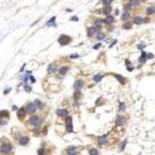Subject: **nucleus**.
Returning <instances> with one entry per match:
<instances>
[{
	"label": "nucleus",
	"instance_id": "1",
	"mask_svg": "<svg viewBox=\"0 0 155 155\" xmlns=\"http://www.w3.org/2000/svg\"><path fill=\"white\" fill-rule=\"evenodd\" d=\"M41 122H43L41 116H39V115H32V116L29 118V120H28V125H32L34 127H39V126H41Z\"/></svg>",
	"mask_w": 155,
	"mask_h": 155
},
{
	"label": "nucleus",
	"instance_id": "2",
	"mask_svg": "<svg viewBox=\"0 0 155 155\" xmlns=\"http://www.w3.org/2000/svg\"><path fill=\"white\" fill-rule=\"evenodd\" d=\"M70 43H72V38H70L69 35L62 34V35L58 37V44H59L61 46H66V45H68V44H70Z\"/></svg>",
	"mask_w": 155,
	"mask_h": 155
},
{
	"label": "nucleus",
	"instance_id": "3",
	"mask_svg": "<svg viewBox=\"0 0 155 155\" xmlns=\"http://www.w3.org/2000/svg\"><path fill=\"white\" fill-rule=\"evenodd\" d=\"M12 149H13V147H12L11 143H5V142L3 141L1 147H0V150H1L3 154H10V153L12 151Z\"/></svg>",
	"mask_w": 155,
	"mask_h": 155
},
{
	"label": "nucleus",
	"instance_id": "4",
	"mask_svg": "<svg viewBox=\"0 0 155 155\" xmlns=\"http://www.w3.org/2000/svg\"><path fill=\"white\" fill-rule=\"evenodd\" d=\"M24 108H25V110H27L28 114H32V115H35V112L38 110V108H37V106L34 104V102H29V103H27Z\"/></svg>",
	"mask_w": 155,
	"mask_h": 155
},
{
	"label": "nucleus",
	"instance_id": "5",
	"mask_svg": "<svg viewBox=\"0 0 155 155\" xmlns=\"http://www.w3.org/2000/svg\"><path fill=\"white\" fill-rule=\"evenodd\" d=\"M101 32V30L98 29V28H96L95 25L94 27H88L87 29H86V34H87V37H94L95 34H97V33H100Z\"/></svg>",
	"mask_w": 155,
	"mask_h": 155
},
{
	"label": "nucleus",
	"instance_id": "6",
	"mask_svg": "<svg viewBox=\"0 0 155 155\" xmlns=\"http://www.w3.org/2000/svg\"><path fill=\"white\" fill-rule=\"evenodd\" d=\"M56 115L58 116V118H64V119H67L68 116H69V112H68V109H57L56 110Z\"/></svg>",
	"mask_w": 155,
	"mask_h": 155
},
{
	"label": "nucleus",
	"instance_id": "7",
	"mask_svg": "<svg viewBox=\"0 0 155 155\" xmlns=\"http://www.w3.org/2000/svg\"><path fill=\"white\" fill-rule=\"evenodd\" d=\"M66 131L73 132V118L72 116H68L66 119Z\"/></svg>",
	"mask_w": 155,
	"mask_h": 155
},
{
	"label": "nucleus",
	"instance_id": "8",
	"mask_svg": "<svg viewBox=\"0 0 155 155\" xmlns=\"http://www.w3.org/2000/svg\"><path fill=\"white\" fill-rule=\"evenodd\" d=\"M115 124H116V126H124L126 124V116L118 115L116 116V120H115Z\"/></svg>",
	"mask_w": 155,
	"mask_h": 155
},
{
	"label": "nucleus",
	"instance_id": "9",
	"mask_svg": "<svg viewBox=\"0 0 155 155\" xmlns=\"http://www.w3.org/2000/svg\"><path fill=\"white\" fill-rule=\"evenodd\" d=\"M84 85H85V82H84V80H75V82H74V85H73V87H74V90L75 91H81V88L84 87Z\"/></svg>",
	"mask_w": 155,
	"mask_h": 155
},
{
	"label": "nucleus",
	"instance_id": "10",
	"mask_svg": "<svg viewBox=\"0 0 155 155\" xmlns=\"http://www.w3.org/2000/svg\"><path fill=\"white\" fill-rule=\"evenodd\" d=\"M148 59H149L148 53H147L145 51H142V53H141V56H139V58H138V62L141 63V66H142V64H144Z\"/></svg>",
	"mask_w": 155,
	"mask_h": 155
},
{
	"label": "nucleus",
	"instance_id": "11",
	"mask_svg": "<svg viewBox=\"0 0 155 155\" xmlns=\"http://www.w3.org/2000/svg\"><path fill=\"white\" fill-rule=\"evenodd\" d=\"M67 154L68 155H78V151H79V149L75 147V145H69L68 148H67Z\"/></svg>",
	"mask_w": 155,
	"mask_h": 155
},
{
	"label": "nucleus",
	"instance_id": "12",
	"mask_svg": "<svg viewBox=\"0 0 155 155\" xmlns=\"http://www.w3.org/2000/svg\"><path fill=\"white\" fill-rule=\"evenodd\" d=\"M69 72V67L68 66H63V67H61L59 69H58V74H59V78H62V76H64L67 73Z\"/></svg>",
	"mask_w": 155,
	"mask_h": 155
},
{
	"label": "nucleus",
	"instance_id": "13",
	"mask_svg": "<svg viewBox=\"0 0 155 155\" xmlns=\"http://www.w3.org/2000/svg\"><path fill=\"white\" fill-rule=\"evenodd\" d=\"M108 142V135H103L98 137V145H104Z\"/></svg>",
	"mask_w": 155,
	"mask_h": 155
},
{
	"label": "nucleus",
	"instance_id": "14",
	"mask_svg": "<svg viewBox=\"0 0 155 155\" xmlns=\"http://www.w3.org/2000/svg\"><path fill=\"white\" fill-rule=\"evenodd\" d=\"M103 24H106L103 18H97V19L95 21V27H96V28H98L100 30H101V28H102V25H103Z\"/></svg>",
	"mask_w": 155,
	"mask_h": 155
},
{
	"label": "nucleus",
	"instance_id": "15",
	"mask_svg": "<svg viewBox=\"0 0 155 155\" xmlns=\"http://www.w3.org/2000/svg\"><path fill=\"white\" fill-rule=\"evenodd\" d=\"M25 114H27V110H25V108L23 107V108H19L18 109V112H17V116H18V119H23L24 116H25Z\"/></svg>",
	"mask_w": 155,
	"mask_h": 155
},
{
	"label": "nucleus",
	"instance_id": "16",
	"mask_svg": "<svg viewBox=\"0 0 155 155\" xmlns=\"http://www.w3.org/2000/svg\"><path fill=\"white\" fill-rule=\"evenodd\" d=\"M129 18H130V12L129 11H124L122 15H121V21L125 23V22H129Z\"/></svg>",
	"mask_w": 155,
	"mask_h": 155
},
{
	"label": "nucleus",
	"instance_id": "17",
	"mask_svg": "<svg viewBox=\"0 0 155 155\" xmlns=\"http://www.w3.org/2000/svg\"><path fill=\"white\" fill-rule=\"evenodd\" d=\"M46 25H47V27H56V25H57V24H56V16L51 17V18L46 22Z\"/></svg>",
	"mask_w": 155,
	"mask_h": 155
},
{
	"label": "nucleus",
	"instance_id": "18",
	"mask_svg": "<svg viewBox=\"0 0 155 155\" xmlns=\"http://www.w3.org/2000/svg\"><path fill=\"white\" fill-rule=\"evenodd\" d=\"M18 143H19V145H27L28 143H29V137H27V136H23L19 141H18Z\"/></svg>",
	"mask_w": 155,
	"mask_h": 155
},
{
	"label": "nucleus",
	"instance_id": "19",
	"mask_svg": "<svg viewBox=\"0 0 155 155\" xmlns=\"http://www.w3.org/2000/svg\"><path fill=\"white\" fill-rule=\"evenodd\" d=\"M103 19H104V23H106V24H112V23H114V16H112V15L106 16V18H103Z\"/></svg>",
	"mask_w": 155,
	"mask_h": 155
},
{
	"label": "nucleus",
	"instance_id": "20",
	"mask_svg": "<svg viewBox=\"0 0 155 155\" xmlns=\"http://www.w3.org/2000/svg\"><path fill=\"white\" fill-rule=\"evenodd\" d=\"M142 23H144V18H142V17H139V16H136L135 19H133V24L139 25V24H142Z\"/></svg>",
	"mask_w": 155,
	"mask_h": 155
},
{
	"label": "nucleus",
	"instance_id": "21",
	"mask_svg": "<svg viewBox=\"0 0 155 155\" xmlns=\"http://www.w3.org/2000/svg\"><path fill=\"white\" fill-rule=\"evenodd\" d=\"M112 11H113V9H112L110 6H104V7L102 9V12H103V13H104L106 16H109Z\"/></svg>",
	"mask_w": 155,
	"mask_h": 155
},
{
	"label": "nucleus",
	"instance_id": "22",
	"mask_svg": "<svg viewBox=\"0 0 155 155\" xmlns=\"http://www.w3.org/2000/svg\"><path fill=\"white\" fill-rule=\"evenodd\" d=\"M57 69H59V68H57V64L56 63H51V64H49V67H47V72H55V70H57Z\"/></svg>",
	"mask_w": 155,
	"mask_h": 155
},
{
	"label": "nucleus",
	"instance_id": "23",
	"mask_svg": "<svg viewBox=\"0 0 155 155\" xmlns=\"http://www.w3.org/2000/svg\"><path fill=\"white\" fill-rule=\"evenodd\" d=\"M126 144H127V139H124L120 143V145H119V150L120 151H124V150H125V148H126Z\"/></svg>",
	"mask_w": 155,
	"mask_h": 155
},
{
	"label": "nucleus",
	"instance_id": "24",
	"mask_svg": "<svg viewBox=\"0 0 155 155\" xmlns=\"http://www.w3.org/2000/svg\"><path fill=\"white\" fill-rule=\"evenodd\" d=\"M34 104L37 106V108H38V109H43V108L45 107V104H44L40 100H35V101H34Z\"/></svg>",
	"mask_w": 155,
	"mask_h": 155
},
{
	"label": "nucleus",
	"instance_id": "25",
	"mask_svg": "<svg viewBox=\"0 0 155 155\" xmlns=\"http://www.w3.org/2000/svg\"><path fill=\"white\" fill-rule=\"evenodd\" d=\"M145 13H147L148 16H150V15L155 13V7H154V6H149V7H147V10H145Z\"/></svg>",
	"mask_w": 155,
	"mask_h": 155
},
{
	"label": "nucleus",
	"instance_id": "26",
	"mask_svg": "<svg viewBox=\"0 0 155 155\" xmlns=\"http://www.w3.org/2000/svg\"><path fill=\"white\" fill-rule=\"evenodd\" d=\"M102 79H103V75L102 74H96V75H94V78H92V80H94L95 82H100Z\"/></svg>",
	"mask_w": 155,
	"mask_h": 155
},
{
	"label": "nucleus",
	"instance_id": "27",
	"mask_svg": "<svg viewBox=\"0 0 155 155\" xmlns=\"http://www.w3.org/2000/svg\"><path fill=\"white\" fill-rule=\"evenodd\" d=\"M100 151L97 150V148H90L88 149V155H98Z\"/></svg>",
	"mask_w": 155,
	"mask_h": 155
},
{
	"label": "nucleus",
	"instance_id": "28",
	"mask_svg": "<svg viewBox=\"0 0 155 155\" xmlns=\"http://www.w3.org/2000/svg\"><path fill=\"white\" fill-rule=\"evenodd\" d=\"M80 98H81V92H80V91H75V94H74V96H73V101H78V102H79Z\"/></svg>",
	"mask_w": 155,
	"mask_h": 155
},
{
	"label": "nucleus",
	"instance_id": "29",
	"mask_svg": "<svg viewBox=\"0 0 155 155\" xmlns=\"http://www.w3.org/2000/svg\"><path fill=\"white\" fill-rule=\"evenodd\" d=\"M10 113L7 110H1L0 112V119H5V118H9Z\"/></svg>",
	"mask_w": 155,
	"mask_h": 155
},
{
	"label": "nucleus",
	"instance_id": "30",
	"mask_svg": "<svg viewBox=\"0 0 155 155\" xmlns=\"http://www.w3.org/2000/svg\"><path fill=\"white\" fill-rule=\"evenodd\" d=\"M104 38H106V34H104V33H102V32H100V33H97V34H96V39H97L98 41L103 40Z\"/></svg>",
	"mask_w": 155,
	"mask_h": 155
},
{
	"label": "nucleus",
	"instance_id": "31",
	"mask_svg": "<svg viewBox=\"0 0 155 155\" xmlns=\"http://www.w3.org/2000/svg\"><path fill=\"white\" fill-rule=\"evenodd\" d=\"M125 64L127 66V70H129V72H132V70H133V68H135V67H133V66H131V62H130L129 59H126V61H125Z\"/></svg>",
	"mask_w": 155,
	"mask_h": 155
},
{
	"label": "nucleus",
	"instance_id": "32",
	"mask_svg": "<svg viewBox=\"0 0 155 155\" xmlns=\"http://www.w3.org/2000/svg\"><path fill=\"white\" fill-rule=\"evenodd\" d=\"M114 76H115V78H116L121 84H125V81H126V80L124 79V76H122V75H120V74H114Z\"/></svg>",
	"mask_w": 155,
	"mask_h": 155
},
{
	"label": "nucleus",
	"instance_id": "33",
	"mask_svg": "<svg viewBox=\"0 0 155 155\" xmlns=\"http://www.w3.org/2000/svg\"><path fill=\"white\" fill-rule=\"evenodd\" d=\"M125 110H126V104L124 102H121L119 104V112H125Z\"/></svg>",
	"mask_w": 155,
	"mask_h": 155
},
{
	"label": "nucleus",
	"instance_id": "34",
	"mask_svg": "<svg viewBox=\"0 0 155 155\" xmlns=\"http://www.w3.org/2000/svg\"><path fill=\"white\" fill-rule=\"evenodd\" d=\"M131 28H132V23H130V22H125L122 25V29H131Z\"/></svg>",
	"mask_w": 155,
	"mask_h": 155
},
{
	"label": "nucleus",
	"instance_id": "35",
	"mask_svg": "<svg viewBox=\"0 0 155 155\" xmlns=\"http://www.w3.org/2000/svg\"><path fill=\"white\" fill-rule=\"evenodd\" d=\"M32 86H30V85H28V84H25L24 85V91L27 92V94H30V92H32Z\"/></svg>",
	"mask_w": 155,
	"mask_h": 155
},
{
	"label": "nucleus",
	"instance_id": "36",
	"mask_svg": "<svg viewBox=\"0 0 155 155\" xmlns=\"http://www.w3.org/2000/svg\"><path fill=\"white\" fill-rule=\"evenodd\" d=\"M145 46H147V45H145V43H139V44L137 45V49H138V50H141V51H144Z\"/></svg>",
	"mask_w": 155,
	"mask_h": 155
},
{
	"label": "nucleus",
	"instance_id": "37",
	"mask_svg": "<svg viewBox=\"0 0 155 155\" xmlns=\"http://www.w3.org/2000/svg\"><path fill=\"white\" fill-rule=\"evenodd\" d=\"M129 4H130V5H131V7H132V6H137V5H139V1H138V0H130Z\"/></svg>",
	"mask_w": 155,
	"mask_h": 155
},
{
	"label": "nucleus",
	"instance_id": "38",
	"mask_svg": "<svg viewBox=\"0 0 155 155\" xmlns=\"http://www.w3.org/2000/svg\"><path fill=\"white\" fill-rule=\"evenodd\" d=\"M38 155H46L45 154V147H40L38 149Z\"/></svg>",
	"mask_w": 155,
	"mask_h": 155
},
{
	"label": "nucleus",
	"instance_id": "39",
	"mask_svg": "<svg viewBox=\"0 0 155 155\" xmlns=\"http://www.w3.org/2000/svg\"><path fill=\"white\" fill-rule=\"evenodd\" d=\"M79 57H80L79 53H72V55L69 56V58H72V59H76V58H79Z\"/></svg>",
	"mask_w": 155,
	"mask_h": 155
},
{
	"label": "nucleus",
	"instance_id": "40",
	"mask_svg": "<svg viewBox=\"0 0 155 155\" xmlns=\"http://www.w3.org/2000/svg\"><path fill=\"white\" fill-rule=\"evenodd\" d=\"M7 124V120L6 119H0V126H5Z\"/></svg>",
	"mask_w": 155,
	"mask_h": 155
},
{
	"label": "nucleus",
	"instance_id": "41",
	"mask_svg": "<svg viewBox=\"0 0 155 155\" xmlns=\"http://www.w3.org/2000/svg\"><path fill=\"white\" fill-rule=\"evenodd\" d=\"M112 4V0H103V5L104 6H110Z\"/></svg>",
	"mask_w": 155,
	"mask_h": 155
},
{
	"label": "nucleus",
	"instance_id": "42",
	"mask_svg": "<svg viewBox=\"0 0 155 155\" xmlns=\"http://www.w3.org/2000/svg\"><path fill=\"white\" fill-rule=\"evenodd\" d=\"M101 46H102V44L101 43H97V44L94 45V47H92V49H94V50H98V49H101Z\"/></svg>",
	"mask_w": 155,
	"mask_h": 155
},
{
	"label": "nucleus",
	"instance_id": "43",
	"mask_svg": "<svg viewBox=\"0 0 155 155\" xmlns=\"http://www.w3.org/2000/svg\"><path fill=\"white\" fill-rule=\"evenodd\" d=\"M11 90H12L11 87H7V88H5V90H4V95H7V94H10V92H11Z\"/></svg>",
	"mask_w": 155,
	"mask_h": 155
},
{
	"label": "nucleus",
	"instance_id": "44",
	"mask_svg": "<svg viewBox=\"0 0 155 155\" xmlns=\"http://www.w3.org/2000/svg\"><path fill=\"white\" fill-rule=\"evenodd\" d=\"M102 103H103V98H100L98 101H96V106H97V107H98V106H101Z\"/></svg>",
	"mask_w": 155,
	"mask_h": 155
},
{
	"label": "nucleus",
	"instance_id": "45",
	"mask_svg": "<svg viewBox=\"0 0 155 155\" xmlns=\"http://www.w3.org/2000/svg\"><path fill=\"white\" fill-rule=\"evenodd\" d=\"M114 15L115 16H119L120 15V10L119 9H114Z\"/></svg>",
	"mask_w": 155,
	"mask_h": 155
},
{
	"label": "nucleus",
	"instance_id": "46",
	"mask_svg": "<svg viewBox=\"0 0 155 155\" xmlns=\"http://www.w3.org/2000/svg\"><path fill=\"white\" fill-rule=\"evenodd\" d=\"M70 21H73V22H78V21H79V17H76V16H73V17L70 18Z\"/></svg>",
	"mask_w": 155,
	"mask_h": 155
},
{
	"label": "nucleus",
	"instance_id": "47",
	"mask_svg": "<svg viewBox=\"0 0 155 155\" xmlns=\"http://www.w3.org/2000/svg\"><path fill=\"white\" fill-rule=\"evenodd\" d=\"M116 43H118V40H114V41H113V43H112V44L109 45V49H112V47H113L114 45H116Z\"/></svg>",
	"mask_w": 155,
	"mask_h": 155
},
{
	"label": "nucleus",
	"instance_id": "48",
	"mask_svg": "<svg viewBox=\"0 0 155 155\" xmlns=\"http://www.w3.org/2000/svg\"><path fill=\"white\" fill-rule=\"evenodd\" d=\"M35 81H37V80H35V78H34L33 75H32V76H30V82H32V84H34Z\"/></svg>",
	"mask_w": 155,
	"mask_h": 155
},
{
	"label": "nucleus",
	"instance_id": "49",
	"mask_svg": "<svg viewBox=\"0 0 155 155\" xmlns=\"http://www.w3.org/2000/svg\"><path fill=\"white\" fill-rule=\"evenodd\" d=\"M24 69H25V64H23V66H22V68L19 69V73H23V72H24Z\"/></svg>",
	"mask_w": 155,
	"mask_h": 155
},
{
	"label": "nucleus",
	"instance_id": "50",
	"mask_svg": "<svg viewBox=\"0 0 155 155\" xmlns=\"http://www.w3.org/2000/svg\"><path fill=\"white\" fill-rule=\"evenodd\" d=\"M12 110L13 112H18V107L17 106H12Z\"/></svg>",
	"mask_w": 155,
	"mask_h": 155
},
{
	"label": "nucleus",
	"instance_id": "51",
	"mask_svg": "<svg viewBox=\"0 0 155 155\" xmlns=\"http://www.w3.org/2000/svg\"><path fill=\"white\" fill-rule=\"evenodd\" d=\"M148 57H149V59H153L154 58V55L153 53H148Z\"/></svg>",
	"mask_w": 155,
	"mask_h": 155
},
{
	"label": "nucleus",
	"instance_id": "52",
	"mask_svg": "<svg viewBox=\"0 0 155 155\" xmlns=\"http://www.w3.org/2000/svg\"><path fill=\"white\" fill-rule=\"evenodd\" d=\"M108 30H109V32H113V30H114V27H113V25H110V27H109V29H108Z\"/></svg>",
	"mask_w": 155,
	"mask_h": 155
},
{
	"label": "nucleus",
	"instance_id": "53",
	"mask_svg": "<svg viewBox=\"0 0 155 155\" xmlns=\"http://www.w3.org/2000/svg\"><path fill=\"white\" fill-rule=\"evenodd\" d=\"M148 22H149V18H148V17H147V18H144V23H148Z\"/></svg>",
	"mask_w": 155,
	"mask_h": 155
},
{
	"label": "nucleus",
	"instance_id": "54",
	"mask_svg": "<svg viewBox=\"0 0 155 155\" xmlns=\"http://www.w3.org/2000/svg\"><path fill=\"white\" fill-rule=\"evenodd\" d=\"M46 155H47V154H46Z\"/></svg>",
	"mask_w": 155,
	"mask_h": 155
}]
</instances>
